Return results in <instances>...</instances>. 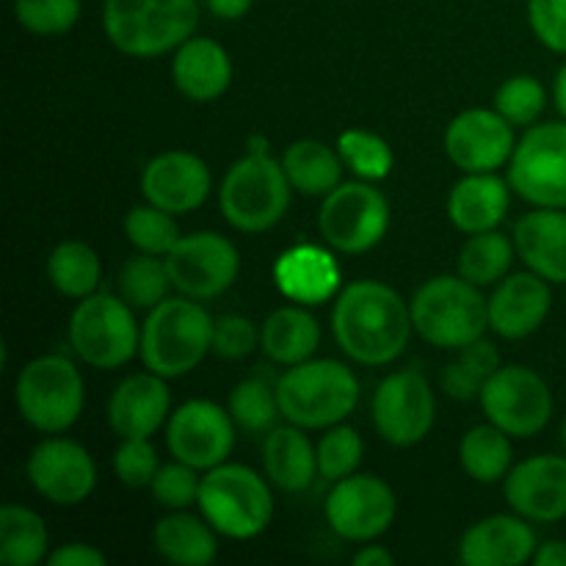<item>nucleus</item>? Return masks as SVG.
<instances>
[{"instance_id": "obj_5", "label": "nucleus", "mask_w": 566, "mask_h": 566, "mask_svg": "<svg viewBox=\"0 0 566 566\" xmlns=\"http://www.w3.org/2000/svg\"><path fill=\"white\" fill-rule=\"evenodd\" d=\"M282 418L302 429H329L343 423L359 401V381L337 359H307L291 365L276 381Z\"/></svg>"}, {"instance_id": "obj_45", "label": "nucleus", "mask_w": 566, "mask_h": 566, "mask_svg": "<svg viewBox=\"0 0 566 566\" xmlns=\"http://www.w3.org/2000/svg\"><path fill=\"white\" fill-rule=\"evenodd\" d=\"M158 451L149 442V437H133V440H122V446L114 453V473L130 490H144L153 484L155 473H158Z\"/></svg>"}, {"instance_id": "obj_40", "label": "nucleus", "mask_w": 566, "mask_h": 566, "mask_svg": "<svg viewBox=\"0 0 566 566\" xmlns=\"http://www.w3.org/2000/svg\"><path fill=\"white\" fill-rule=\"evenodd\" d=\"M125 235L138 252L158 254V258H166L182 238L175 216L149 202L142 205V208H133L125 216Z\"/></svg>"}, {"instance_id": "obj_48", "label": "nucleus", "mask_w": 566, "mask_h": 566, "mask_svg": "<svg viewBox=\"0 0 566 566\" xmlns=\"http://www.w3.org/2000/svg\"><path fill=\"white\" fill-rule=\"evenodd\" d=\"M105 562H108L105 553L94 545H86V542H70V545H61L59 551L48 556L50 566H105Z\"/></svg>"}, {"instance_id": "obj_29", "label": "nucleus", "mask_w": 566, "mask_h": 566, "mask_svg": "<svg viewBox=\"0 0 566 566\" xmlns=\"http://www.w3.org/2000/svg\"><path fill=\"white\" fill-rule=\"evenodd\" d=\"M321 346V326L304 304L280 307L260 326V348L276 365L307 363Z\"/></svg>"}, {"instance_id": "obj_33", "label": "nucleus", "mask_w": 566, "mask_h": 566, "mask_svg": "<svg viewBox=\"0 0 566 566\" xmlns=\"http://www.w3.org/2000/svg\"><path fill=\"white\" fill-rule=\"evenodd\" d=\"M48 525L33 509L6 503L0 509V562L6 566H36L48 558Z\"/></svg>"}, {"instance_id": "obj_21", "label": "nucleus", "mask_w": 566, "mask_h": 566, "mask_svg": "<svg viewBox=\"0 0 566 566\" xmlns=\"http://www.w3.org/2000/svg\"><path fill=\"white\" fill-rule=\"evenodd\" d=\"M553 310V291L545 276L534 271L503 276L490 296V329L503 340L534 335Z\"/></svg>"}, {"instance_id": "obj_3", "label": "nucleus", "mask_w": 566, "mask_h": 566, "mask_svg": "<svg viewBox=\"0 0 566 566\" xmlns=\"http://www.w3.org/2000/svg\"><path fill=\"white\" fill-rule=\"evenodd\" d=\"M199 0H103V31L119 53L155 59L197 33Z\"/></svg>"}, {"instance_id": "obj_25", "label": "nucleus", "mask_w": 566, "mask_h": 566, "mask_svg": "<svg viewBox=\"0 0 566 566\" xmlns=\"http://www.w3.org/2000/svg\"><path fill=\"white\" fill-rule=\"evenodd\" d=\"M171 81L182 97L193 103H213L232 83L230 53L216 39H186L171 59Z\"/></svg>"}, {"instance_id": "obj_11", "label": "nucleus", "mask_w": 566, "mask_h": 566, "mask_svg": "<svg viewBox=\"0 0 566 566\" xmlns=\"http://www.w3.org/2000/svg\"><path fill=\"white\" fill-rule=\"evenodd\" d=\"M509 186L534 208L566 210V119L534 125L509 160Z\"/></svg>"}, {"instance_id": "obj_34", "label": "nucleus", "mask_w": 566, "mask_h": 566, "mask_svg": "<svg viewBox=\"0 0 566 566\" xmlns=\"http://www.w3.org/2000/svg\"><path fill=\"white\" fill-rule=\"evenodd\" d=\"M103 265L97 252L83 241H61L48 258V280L61 296L86 298L97 293Z\"/></svg>"}, {"instance_id": "obj_49", "label": "nucleus", "mask_w": 566, "mask_h": 566, "mask_svg": "<svg viewBox=\"0 0 566 566\" xmlns=\"http://www.w3.org/2000/svg\"><path fill=\"white\" fill-rule=\"evenodd\" d=\"M205 6H208L210 14L219 17V20L235 22L243 20V17L252 11L254 0H205Z\"/></svg>"}, {"instance_id": "obj_16", "label": "nucleus", "mask_w": 566, "mask_h": 566, "mask_svg": "<svg viewBox=\"0 0 566 566\" xmlns=\"http://www.w3.org/2000/svg\"><path fill=\"white\" fill-rule=\"evenodd\" d=\"M326 523L346 542H374L396 523L398 501L387 481L376 475H346L326 497Z\"/></svg>"}, {"instance_id": "obj_14", "label": "nucleus", "mask_w": 566, "mask_h": 566, "mask_svg": "<svg viewBox=\"0 0 566 566\" xmlns=\"http://www.w3.org/2000/svg\"><path fill=\"white\" fill-rule=\"evenodd\" d=\"M437 398L420 370H396L385 376L374 396V426L385 442L412 448L434 429Z\"/></svg>"}, {"instance_id": "obj_54", "label": "nucleus", "mask_w": 566, "mask_h": 566, "mask_svg": "<svg viewBox=\"0 0 566 566\" xmlns=\"http://www.w3.org/2000/svg\"><path fill=\"white\" fill-rule=\"evenodd\" d=\"M562 448H564V453H566V415H564V423H562Z\"/></svg>"}, {"instance_id": "obj_37", "label": "nucleus", "mask_w": 566, "mask_h": 566, "mask_svg": "<svg viewBox=\"0 0 566 566\" xmlns=\"http://www.w3.org/2000/svg\"><path fill=\"white\" fill-rule=\"evenodd\" d=\"M171 276L166 269V258L158 254H138L122 265L119 274V293L133 310H153L158 307L164 298H169Z\"/></svg>"}, {"instance_id": "obj_1", "label": "nucleus", "mask_w": 566, "mask_h": 566, "mask_svg": "<svg viewBox=\"0 0 566 566\" xmlns=\"http://www.w3.org/2000/svg\"><path fill=\"white\" fill-rule=\"evenodd\" d=\"M332 332L348 359L368 368L396 363L415 332L412 310L396 287L359 280L343 287L332 310Z\"/></svg>"}, {"instance_id": "obj_23", "label": "nucleus", "mask_w": 566, "mask_h": 566, "mask_svg": "<svg viewBox=\"0 0 566 566\" xmlns=\"http://www.w3.org/2000/svg\"><path fill=\"white\" fill-rule=\"evenodd\" d=\"M171 415V392L164 376L144 370L116 385L108 398V423L122 440L153 437Z\"/></svg>"}, {"instance_id": "obj_18", "label": "nucleus", "mask_w": 566, "mask_h": 566, "mask_svg": "<svg viewBox=\"0 0 566 566\" xmlns=\"http://www.w3.org/2000/svg\"><path fill=\"white\" fill-rule=\"evenodd\" d=\"M514 149V125L497 111L468 108L453 116L446 130L448 158L464 175L503 169L512 160Z\"/></svg>"}, {"instance_id": "obj_51", "label": "nucleus", "mask_w": 566, "mask_h": 566, "mask_svg": "<svg viewBox=\"0 0 566 566\" xmlns=\"http://www.w3.org/2000/svg\"><path fill=\"white\" fill-rule=\"evenodd\" d=\"M357 566H392V553L381 545H365L363 551L354 556Z\"/></svg>"}, {"instance_id": "obj_24", "label": "nucleus", "mask_w": 566, "mask_h": 566, "mask_svg": "<svg viewBox=\"0 0 566 566\" xmlns=\"http://www.w3.org/2000/svg\"><path fill=\"white\" fill-rule=\"evenodd\" d=\"M274 280L282 296L291 302L315 307L329 302L340 287V265L326 249L313 243H298L280 254L274 263Z\"/></svg>"}, {"instance_id": "obj_44", "label": "nucleus", "mask_w": 566, "mask_h": 566, "mask_svg": "<svg viewBox=\"0 0 566 566\" xmlns=\"http://www.w3.org/2000/svg\"><path fill=\"white\" fill-rule=\"evenodd\" d=\"M199 473H202V470L175 459V462L169 464H160L149 490H153L155 501H158L160 506L171 509V512H180V509L193 506V503L199 501V484H202Z\"/></svg>"}, {"instance_id": "obj_2", "label": "nucleus", "mask_w": 566, "mask_h": 566, "mask_svg": "<svg viewBox=\"0 0 566 566\" xmlns=\"http://www.w3.org/2000/svg\"><path fill=\"white\" fill-rule=\"evenodd\" d=\"M216 321L197 298H164L142 326V363L164 379H180L213 352Z\"/></svg>"}, {"instance_id": "obj_32", "label": "nucleus", "mask_w": 566, "mask_h": 566, "mask_svg": "<svg viewBox=\"0 0 566 566\" xmlns=\"http://www.w3.org/2000/svg\"><path fill=\"white\" fill-rule=\"evenodd\" d=\"M514 462L512 437L495 423L473 426L459 442V464L475 484H497L506 481Z\"/></svg>"}, {"instance_id": "obj_36", "label": "nucleus", "mask_w": 566, "mask_h": 566, "mask_svg": "<svg viewBox=\"0 0 566 566\" xmlns=\"http://www.w3.org/2000/svg\"><path fill=\"white\" fill-rule=\"evenodd\" d=\"M497 368H501V354L481 337V340L459 348V357L442 374V387L457 401H473L481 396V387Z\"/></svg>"}, {"instance_id": "obj_39", "label": "nucleus", "mask_w": 566, "mask_h": 566, "mask_svg": "<svg viewBox=\"0 0 566 566\" xmlns=\"http://www.w3.org/2000/svg\"><path fill=\"white\" fill-rule=\"evenodd\" d=\"M227 409H230L238 429L249 431V434L271 431L274 429L276 418L282 415L280 398H276V387H269L260 379H243L241 385L232 387Z\"/></svg>"}, {"instance_id": "obj_7", "label": "nucleus", "mask_w": 566, "mask_h": 566, "mask_svg": "<svg viewBox=\"0 0 566 566\" xmlns=\"http://www.w3.org/2000/svg\"><path fill=\"white\" fill-rule=\"evenodd\" d=\"M20 418L39 434H64L77 423L86 403V385L75 363L61 354L31 359L14 381Z\"/></svg>"}, {"instance_id": "obj_43", "label": "nucleus", "mask_w": 566, "mask_h": 566, "mask_svg": "<svg viewBox=\"0 0 566 566\" xmlns=\"http://www.w3.org/2000/svg\"><path fill=\"white\" fill-rule=\"evenodd\" d=\"M81 0H14V20L36 36H61L81 20Z\"/></svg>"}, {"instance_id": "obj_22", "label": "nucleus", "mask_w": 566, "mask_h": 566, "mask_svg": "<svg viewBox=\"0 0 566 566\" xmlns=\"http://www.w3.org/2000/svg\"><path fill=\"white\" fill-rule=\"evenodd\" d=\"M536 534L520 514H492L464 531L459 562L464 566H523L534 558Z\"/></svg>"}, {"instance_id": "obj_10", "label": "nucleus", "mask_w": 566, "mask_h": 566, "mask_svg": "<svg viewBox=\"0 0 566 566\" xmlns=\"http://www.w3.org/2000/svg\"><path fill=\"white\" fill-rule=\"evenodd\" d=\"M479 401L486 420L506 431L512 440L542 434L556 409L551 385L525 365H501L484 381Z\"/></svg>"}, {"instance_id": "obj_26", "label": "nucleus", "mask_w": 566, "mask_h": 566, "mask_svg": "<svg viewBox=\"0 0 566 566\" xmlns=\"http://www.w3.org/2000/svg\"><path fill=\"white\" fill-rule=\"evenodd\" d=\"M514 249L534 274L566 285V210L536 208L514 224Z\"/></svg>"}, {"instance_id": "obj_9", "label": "nucleus", "mask_w": 566, "mask_h": 566, "mask_svg": "<svg viewBox=\"0 0 566 566\" xmlns=\"http://www.w3.org/2000/svg\"><path fill=\"white\" fill-rule=\"evenodd\" d=\"M70 346L88 368H125L142 352V329L133 307L111 293L81 298L70 315Z\"/></svg>"}, {"instance_id": "obj_46", "label": "nucleus", "mask_w": 566, "mask_h": 566, "mask_svg": "<svg viewBox=\"0 0 566 566\" xmlns=\"http://www.w3.org/2000/svg\"><path fill=\"white\" fill-rule=\"evenodd\" d=\"M260 346V329L247 315H221L213 329V354L221 359H243Z\"/></svg>"}, {"instance_id": "obj_17", "label": "nucleus", "mask_w": 566, "mask_h": 566, "mask_svg": "<svg viewBox=\"0 0 566 566\" xmlns=\"http://www.w3.org/2000/svg\"><path fill=\"white\" fill-rule=\"evenodd\" d=\"M28 481L53 506H81L97 486V464L81 442L48 437L28 457Z\"/></svg>"}, {"instance_id": "obj_38", "label": "nucleus", "mask_w": 566, "mask_h": 566, "mask_svg": "<svg viewBox=\"0 0 566 566\" xmlns=\"http://www.w3.org/2000/svg\"><path fill=\"white\" fill-rule=\"evenodd\" d=\"M337 153L359 180H385L396 166V153L390 144L376 133L359 130V127L343 130L337 136Z\"/></svg>"}, {"instance_id": "obj_42", "label": "nucleus", "mask_w": 566, "mask_h": 566, "mask_svg": "<svg viewBox=\"0 0 566 566\" xmlns=\"http://www.w3.org/2000/svg\"><path fill=\"white\" fill-rule=\"evenodd\" d=\"M547 105V92L539 77L514 75L495 92V111L514 127L534 125Z\"/></svg>"}, {"instance_id": "obj_27", "label": "nucleus", "mask_w": 566, "mask_h": 566, "mask_svg": "<svg viewBox=\"0 0 566 566\" xmlns=\"http://www.w3.org/2000/svg\"><path fill=\"white\" fill-rule=\"evenodd\" d=\"M509 188L495 171H468L448 193V219L464 235L497 230L512 202Z\"/></svg>"}, {"instance_id": "obj_15", "label": "nucleus", "mask_w": 566, "mask_h": 566, "mask_svg": "<svg viewBox=\"0 0 566 566\" xmlns=\"http://www.w3.org/2000/svg\"><path fill=\"white\" fill-rule=\"evenodd\" d=\"M235 429L230 409L208 398L180 403L166 420V446L180 462L197 470H213L227 462L235 448Z\"/></svg>"}, {"instance_id": "obj_8", "label": "nucleus", "mask_w": 566, "mask_h": 566, "mask_svg": "<svg viewBox=\"0 0 566 566\" xmlns=\"http://www.w3.org/2000/svg\"><path fill=\"white\" fill-rule=\"evenodd\" d=\"M197 503L202 517L227 539H254L274 514L269 484L247 464L224 462L205 470Z\"/></svg>"}, {"instance_id": "obj_6", "label": "nucleus", "mask_w": 566, "mask_h": 566, "mask_svg": "<svg viewBox=\"0 0 566 566\" xmlns=\"http://www.w3.org/2000/svg\"><path fill=\"white\" fill-rule=\"evenodd\" d=\"M291 191L293 186L282 169V160L247 153L227 169L221 180V213L238 232L258 235L285 219Z\"/></svg>"}, {"instance_id": "obj_4", "label": "nucleus", "mask_w": 566, "mask_h": 566, "mask_svg": "<svg viewBox=\"0 0 566 566\" xmlns=\"http://www.w3.org/2000/svg\"><path fill=\"white\" fill-rule=\"evenodd\" d=\"M409 310L415 332L429 346L448 352L481 340L490 329V302L481 296L479 285L459 274L431 276L415 291Z\"/></svg>"}, {"instance_id": "obj_41", "label": "nucleus", "mask_w": 566, "mask_h": 566, "mask_svg": "<svg viewBox=\"0 0 566 566\" xmlns=\"http://www.w3.org/2000/svg\"><path fill=\"white\" fill-rule=\"evenodd\" d=\"M318 475L326 481H340L357 473L365 457V442L352 426H329L318 446Z\"/></svg>"}, {"instance_id": "obj_53", "label": "nucleus", "mask_w": 566, "mask_h": 566, "mask_svg": "<svg viewBox=\"0 0 566 566\" xmlns=\"http://www.w3.org/2000/svg\"><path fill=\"white\" fill-rule=\"evenodd\" d=\"M249 153H252V155H269V138H265V136L249 138Z\"/></svg>"}, {"instance_id": "obj_35", "label": "nucleus", "mask_w": 566, "mask_h": 566, "mask_svg": "<svg viewBox=\"0 0 566 566\" xmlns=\"http://www.w3.org/2000/svg\"><path fill=\"white\" fill-rule=\"evenodd\" d=\"M514 254H517L514 241H509L503 232H475L464 241L462 252H459L457 274L479 287L497 285L503 276H509Z\"/></svg>"}, {"instance_id": "obj_31", "label": "nucleus", "mask_w": 566, "mask_h": 566, "mask_svg": "<svg viewBox=\"0 0 566 566\" xmlns=\"http://www.w3.org/2000/svg\"><path fill=\"white\" fill-rule=\"evenodd\" d=\"M343 158L340 153L324 142L315 138H298L282 155V169L291 180L293 191L304 197H326L340 186L343 177Z\"/></svg>"}, {"instance_id": "obj_30", "label": "nucleus", "mask_w": 566, "mask_h": 566, "mask_svg": "<svg viewBox=\"0 0 566 566\" xmlns=\"http://www.w3.org/2000/svg\"><path fill=\"white\" fill-rule=\"evenodd\" d=\"M219 531L205 517L186 514V509L171 512L155 523L153 545L164 562L177 566H208L219 556Z\"/></svg>"}, {"instance_id": "obj_12", "label": "nucleus", "mask_w": 566, "mask_h": 566, "mask_svg": "<svg viewBox=\"0 0 566 566\" xmlns=\"http://www.w3.org/2000/svg\"><path fill=\"white\" fill-rule=\"evenodd\" d=\"M390 227V205L385 193L368 182H340L324 197L318 230L340 254L370 252Z\"/></svg>"}, {"instance_id": "obj_13", "label": "nucleus", "mask_w": 566, "mask_h": 566, "mask_svg": "<svg viewBox=\"0 0 566 566\" xmlns=\"http://www.w3.org/2000/svg\"><path fill=\"white\" fill-rule=\"evenodd\" d=\"M166 269L180 296L210 302L235 285L241 254L230 238L205 230L182 235L166 254Z\"/></svg>"}, {"instance_id": "obj_50", "label": "nucleus", "mask_w": 566, "mask_h": 566, "mask_svg": "<svg viewBox=\"0 0 566 566\" xmlns=\"http://www.w3.org/2000/svg\"><path fill=\"white\" fill-rule=\"evenodd\" d=\"M536 566H566V542L564 539H551L545 545L536 547L534 558Z\"/></svg>"}, {"instance_id": "obj_52", "label": "nucleus", "mask_w": 566, "mask_h": 566, "mask_svg": "<svg viewBox=\"0 0 566 566\" xmlns=\"http://www.w3.org/2000/svg\"><path fill=\"white\" fill-rule=\"evenodd\" d=\"M553 103H556L562 119H566V64L558 70L556 83H553Z\"/></svg>"}, {"instance_id": "obj_19", "label": "nucleus", "mask_w": 566, "mask_h": 566, "mask_svg": "<svg viewBox=\"0 0 566 566\" xmlns=\"http://www.w3.org/2000/svg\"><path fill=\"white\" fill-rule=\"evenodd\" d=\"M506 501L528 523L551 525L566 517V453H539L509 470Z\"/></svg>"}, {"instance_id": "obj_20", "label": "nucleus", "mask_w": 566, "mask_h": 566, "mask_svg": "<svg viewBox=\"0 0 566 566\" xmlns=\"http://www.w3.org/2000/svg\"><path fill=\"white\" fill-rule=\"evenodd\" d=\"M210 188H213V177H210L208 164L186 149L155 155L142 171L144 199L171 216L193 213L199 205H205Z\"/></svg>"}, {"instance_id": "obj_47", "label": "nucleus", "mask_w": 566, "mask_h": 566, "mask_svg": "<svg viewBox=\"0 0 566 566\" xmlns=\"http://www.w3.org/2000/svg\"><path fill=\"white\" fill-rule=\"evenodd\" d=\"M528 25L547 50L566 55V0H528Z\"/></svg>"}, {"instance_id": "obj_28", "label": "nucleus", "mask_w": 566, "mask_h": 566, "mask_svg": "<svg viewBox=\"0 0 566 566\" xmlns=\"http://www.w3.org/2000/svg\"><path fill=\"white\" fill-rule=\"evenodd\" d=\"M263 468L282 492H304L318 475V448L302 426H274L263 442Z\"/></svg>"}]
</instances>
